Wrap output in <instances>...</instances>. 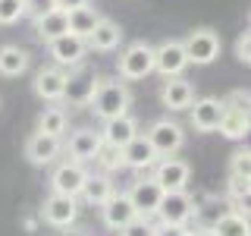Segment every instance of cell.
<instances>
[{"mask_svg": "<svg viewBox=\"0 0 251 236\" xmlns=\"http://www.w3.org/2000/svg\"><path fill=\"white\" fill-rule=\"evenodd\" d=\"M88 107L94 110V117H100V120L129 114L132 91H129V85H126V82H120V79H98V82H94Z\"/></svg>", "mask_w": 251, "mask_h": 236, "instance_id": "6da1fadb", "label": "cell"}, {"mask_svg": "<svg viewBox=\"0 0 251 236\" xmlns=\"http://www.w3.org/2000/svg\"><path fill=\"white\" fill-rule=\"evenodd\" d=\"M154 73V47L145 41L129 44L120 54V79H129V82H138V79Z\"/></svg>", "mask_w": 251, "mask_h": 236, "instance_id": "7a4b0ae2", "label": "cell"}, {"mask_svg": "<svg viewBox=\"0 0 251 236\" xmlns=\"http://www.w3.org/2000/svg\"><path fill=\"white\" fill-rule=\"evenodd\" d=\"M195 211H198V205L185 189H170V192H163L154 217H160V224H188Z\"/></svg>", "mask_w": 251, "mask_h": 236, "instance_id": "3957f363", "label": "cell"}, {"mask_svg": "<svg viewBox=\"0 0 251 236\" xmlns=\"http://www.w3.org/2000/svg\"><path fill=\"white\" fill-rule=\"evenodd\" d=\"M182 47H185L188 63H195V66H207V63H214L220 57V35L214 29H195L192 35L182 41Z\"/></svg>", "mask_w": 251, "mask_h": 236, "instance_id": "277c9868", "label": "cell"}, {"mask_svg": "<svg viewBox=\"0 0 251 236\" xmlns=\"http://www.w3.org/2000/svg\"><path fill=\"white\" fill-rule=\"evenodd\" d=\"M223 104H226V114H223V120H220L217 129L232 142L245 139L248 136V94L235 91L229 101H223Z\"/></svg>", "mask_w": 251, "mask_h": 236, "instance_id": "5b68a950", "label": "cell"}, {"mask_svg": "<svg viewBox=\"0 0 251 236\" xmlns=\"http://www.w3.org/2000/svg\"><path fill=\"white\" fill-rule=\"evenodd\" d=\"M145 136H148V142L154 145V151L160 154V157L176 154L179 148L185 145V129L179 123H173V120H157V123H151V129H148Z\"/></svg>", "mask_w": 251, "mask_h": 236, "instance_id": "8992f818", "label": "cell"}, {"mask_svg": "<svg viewBox=\"0 0 251 236\" xmlns=\"http://www.w3.org/2000/svg\"><path fill=\"white\" fill-rule=\"evenodd\" d=\"M126 195H129V202H132V208H135L138 217H154L157 205L163 199V189H160V183H157L154 177H145V179H135Z\"/></svg>", "mask_w": 251, "mask_h": 236, "instance_id": "52a82bcc", "label": "cell"}, {"mask_svg": "<svg viewBox=\"0 0 251 236\" xmlns=\"http://www.w3.org/2000/svg\"><path fill=\"white\" fill-rule=\"evenodd\" d=\"M47 51H50V57H53V63H57V66H75V63L85 60L88 44H85V38H78V35H73V31H66V35L47 41Z\"/></svg>", "mask_w": 251, "mask_h": 236, "instance_id": "ba28073f", "label": "cell"}, {"mask_svg": "<svg viewBox=\"0 0 251 236\" xmlns=\"http://www.w3.org/2000/svg\"><path fill=\"white\" fill-rule=\"evenodd\" d=\"M185 66H188V57H185L182 41H163L160 47H154V69H157L163 79L182 76Z\"/></svg>", "mask_w": 251, "mask_h": 236, "instance_id": "9c48e42d", "label": "cell"}, {"mask_svg": "<svg viewBox=\"0 0 251 236\" xmlns=\"http://www.w3.org/2000/svg\"><path fill=\"white\" fill-rule=\"evenodd\" d=\"M188 110H192V126L198 132H217V126L226 114V104L220 98H195Z\"/></svg>", "mask_w": 251, "mask_h": 236, "instance_id": "30bf717a", "label": "cell"}, {"mask_svg": "<svg viewBox=\"0 0 251 236\" xmlns=\"http://www.w3.org/2000/svg\"><path fill=\"white\" fill-rule=\"evenodd\" d=\"M188 177H192V170H188L185 161H179V157H173V154L157 157V164H154V179L160 183L163 192H170V189H185Z\"/></svg>", "mask_w": 251, "mask_h": 236, "instance_id": "8fae6325", "label": "cell"}, {"mask_svg": "<svg viewBox=\"0 0 251 236\" xmlns=\"http://www.w3.org/2000/svg\"><path fill=\"white\" fill-rule=\"evenodd\" d=\"M120 154H123V167H129V170H148V167H154L157 164V154L154 151V145L148 142V136H132L126 145L120 148Z\"/></svg>", "mask_w": 251, "mask_h": 236, "instance_id": "7c38bea8", "label": "cell"}, {"mask_svg": "<svg viewBox=\"0 0 251 236\" xmlns=\"http://www.w3.org/2000/svg\"><path fill=\"white\" fill-rule=\"evenodd\" d=\"M78 214V202H75V195H60V192H50V199L44 202V208H41V217L47 220L50 227H73V220Z\"/></svg>", "mask_w": 251, "mask_h": 236, "instance_id": "4fadbf2b", "label": "cell"}, {"mask_svg": "<svg viewBox=\"0 0 251 236\" xmlns=\"http://www.w3.org/2000/svg\"><path fill=\"white\" fill-rule=\"evenodd\" d=\"M94 82H98V76L91 69H85L82 63H75V73H69L66 85H63V101H69V104H88Z\"/></svg>", "mask_w": 251, "mask_h": 236, "instance_id": "5bb4252c", "label": "cell"}, {"mask_svg": "<svg viewBox=\"0 0 251 236\" xmlns=\"http://www.w3.org/2000/svg\"><path fill=\"white\" fill-rule=\"evenodd\" d=\"M63 151V139L60 136H47V132H35L25 142V157L35 167H44V164H53L57 154Z\"/></svg>", "mask_w": 251, "mask_h": 236, "instance_id": "9a60e30c", "label": "cell"}, {"mask_svg": "<svg viewBox=\"0 0 251 236\" xmlns=\"http://www.w3.org/2000/svg\"><path fill=\"white\" fill-rule=\"evenodd\" d=\"M85 177H88V170H85L78 161H66V164H60V167L53 170L50 189L60 192V195H75V199H78V189H82Z\"/></svg>", "mask_w": 251, "mask_h": 236, "instance_id": "2e32d148", "label": "cell"}, {"mask_svg": "<svg viewBox=\"0 0 251 236\" xmlns=\"http://www.w3.org/2000/svg\"><path fill=\"white\" fill-rule=\"evenodd\" d=\"M100 217H104V224L110 227V230H120V227H126L132 217H138V214H135V208H132L129 195L113 189V195L100 205Z\"/></svg>", "mask_w": 251, "mask_h": 236, "instance_id": "e0dca14e", "label": "cell"}, {"mask_svg": "<svg viewBox=\"0 0 251 236\" xmlns=\"http://www.w3.org/2000/svg\"><path fill=\"white\" fill-rule=\"evenodd\" d=\"M100 145H104V139H100L98 129H75L73 136H69L66 151H69V157H73V161L85 164V161H94V157H98Z\"/></svg>", "mask_w": 251, "mask_h": 236, "instance_id": "ac0fdd59", "label": "cell"}, {"mask_svg": "<svg viewBox=\"0 0 251 236\" xmlns=\"http://www.w3.org/2000/svg\"><path fill=\"white\" fill-rule=\"evenodd\" d=\"M132 136H138L135 117L120 114V117H110V120H104V129H100V139H104V145H110V148H123Z\"/></svg>", "mask_w": 251, "mask_h": 236, "instance_id": "d6986e66", "label": "cell"}, {"mask_svg": "<svg viewBox=\"0 0 251 236\" xmlns=\"http://www.w3.org/2000/svg\"><path fill=\"white\" fill-rule=\"evenodd\" d=\"M123 41V29L116 26L113 19H104L100 16L98 19V26L91 29V35L85 38V44H88V51H100V54H107V51H116Z\"/></svg>", "mask_w": 251, "mask_h": 236, "instance_id": "ffe728a7", "label": "cell"}, {"mask_svg": "<svg viewBox=\"0 0 251 236\" xmlns=\"http://www.w3.org/2000/svg\"><path fill=\"white\" fill-rule=\"evenodd\" d=\"M160 101H163V107H170V110H188V104L195 101L192 82H185L182 76H170L167 85H163V91H160Z\"/></svg>", "mask_w": 251, "mask_h": 236, "instance_id": "44dd1931", "label": "cell"}, {"mask_svg": "<svg viewBox=\"0 0 251 236\" xmlns=\"http://www.w3.org/2000/svg\"><path fill=\"white\" fill-rule=\"evenodd\" d=\"M63 85H66V73L60 66H47L35 76V94L41 101H63Z\"/></svg>", "mask_w": 251, "mask_h": 236, "instance_id": "7402d4cb", "label": "cell"}, {"mask_svg": "<svg viewBox=\"0 0 251 236\" xmlns=\"http://www.w3.org/2000/svg\"><path fill=\"white\" fill-rule=\"evenodd\" d=\"M35 31H38V38H41L44 44L53 41V38H60V35H66V31H69V13L60 10V6L47 10L44 16L35 19Z\"/></svg>", "mask_w": 251, "mask_h": 236, "instance_id": "603a6c76", "label": "cell"}, {"mask_svg": "<svg viewBox=\"0 0 251 236\" xmlns=\"http://www.w3.org/2000/svg\"><path fill=\"white\" fill-rule=\"evenodd\" d=\"M78 195H82L88 205H94V208H100V205L113 195V183H110L107 173H88L85 183H82V189H78Z\"/></svg>", "mask_w": 251, "mask_h": 236, "instance_id": "cb8c5ba5", "label": "cell"}, {"mask_svg": "<svg viewBox=\"0 0 251 236\" xmlns=\"http://www.w3.org/2000/svg\"><path fill=\"white\" fill-rule=\"evenodd\" d=\"M210 236H248V214L239 211H223L214 224H210Z\"/></svg>", "mask_w": 251, "mask_h": 236, "instance_id": "d4e9b609", "label": "cell"}, {"mask_svg": "<svg viewBox=\"0 0 251 236\" xmlns=\"http://www.w3.org/2000/svg\"><path fill=\"white\" fill-rule=\"evenodd\" d=\"M25 69H28V54L22 47H16V44L0 47V76L16 79V76L25 73Z\"/></svg>", "mask_w": 251, "mask_h": 236, "instance_id": "484cf974", "label": "cell"}, {"mask_svg": "<svg viewBox=\"0 0 251 236\" xmlns=\"http://www.w3.org/2000/svg\"><path fill=\"white\" fill-rule=\"evenodd\" d=\"M66 13H69V31L78 35V38H88L91 29L98 26V19H100V13L94 10V6H88V3L75 6V10H66Z\"/></svg>", "mask_w": 251, "mask_h": 236, "instance_id": "4316f807", "label": "cell"}, {"mask_svg": "<svg viewBox=\"0 0 251 236\" xmlns=\"http://www.w3.org/2000/svg\"><path fill=\"white\" fill-rule=\"evenodd\" d=\"M38 132H47V136H63L66 132V110L60 107H47L38 120Z\"/></svg>", "mask_w": 251, "mask_h": 236, "instance_id": "83f0119b", "label": "cell"}, {"mask_svg": "<svg viewBox=\"0 0 251 236\" xmlns=\"http://www.w3.org/2000/svg\"><path fill=\"white\" fill-rule=\"evenodd\" d=\"M25 16V0H0V26H13Z\"/></svg>", "mask_w": 251, "mask_h": 236, "instance_id": "f1b7e54d", "label": "cell"}, {"mask_svg": "<svg viewBox=\"0 0 251 236\" xmlns=\"http://www.w3.org/2000/svg\"><path fill=\"white\" fill-rule=\"evenodd\" d=\"M120 236H154V224L148 217H132L126 227H120L116 230Z\"/></svg>", "mask_w": 251, "mask_h": 236, "instance_id": "f546056e", "label": "cell"}, {"mask_svg": "<svg viewBox=\"0 0 251 236\" xmlns=\"http://www.w3.org/2000/svg\"><path fill=\"white\" fill-rule=\"evenodd\" d=\"M226 189H229V195H232L235 202H248L251 183H248V177H235V173H229V183H226Z\"/></svg>", "mask_w": 251, "mask_h": 236, "instance_id": "4dcf8cb0", "label": "cell"}, {"mask_svg": "<svg viewBox=\"0 0 251 236\" xmlns=\"http://www.w3.org/2000/svg\"><path fill=\"white\" fill-rule=\"evenodd\" d=\"M229 173H235V177H248V179H251V154H248V148H242V151L232 154Z\"/></svg>", "mask_w": 251, "mask_h": 236, "instance_id": "1f68e13d", "label": "cell"}, {"mask_svg": "<svg viewBox=\"0 0 251 236\" xmlns=\"http://www.w3.org/2000/svg\"><path fill=\"white\" fill-rule=\"evenodd\" d=\"M53 0H25V16H31V19H38V16H44L47 10H53Z\"/></svg>", "mask_w": 251, "mask_h": 236, "instance_id": "d6a6232c", "label": "cell"}, {"mask_svg": "<svg viewBox=\"0 0 251 236\" xmlns=\"http://www.w3.org/2000/svg\"><path fill=\"white\" fill-rule=\"evenodd\" d=\"M235 57L245 63V66L251 63V35H248V31H242L239 41H235Z\"/></svg>", "mask_w": 251, "mask_h": 236, "instance_id": "836d02e7", "label": "cell"}, {"mask_svg": "<svg viewBox=\"0 0 251 236\" xmlns=\"http://www.w3.org/2000/svg\"><path fill=\"white\" fill-rule=\"evenodd\" d=\"M154 236H188L185 224H160L154 227Z\"/></svg>", "mask_w": 251, "mask_h": 236, "instance_id": "e575fe53", "label": "cell"}, {"mask_svg": "<svg viewBox=\"0 0 251 236\" xmlns=\"http://www.w3.org/2000/svg\"><path fill=\"white\" fill-rule=\"evenodd\" d=\"M53 3L60 6V10H75V6H82V3H88V0H53Z\"/></svg>", "mask_w": 251, "mask_h": 236, "instance_id": "d590c367", "label": "cell"}, {"mask_svg": "<svg viewBox=\"0 0 251 236\" xmlns=\"http://www.w3.org/2000/svg\"><path fill=\"white\" fill-rule=\"evenodd\" d=\"M60 236H88V230H69V227H63Z\"/></svg>", "mask_w": 251, "mask_h": 236, "instance_id": "8d00e7d4", "label": "cell"}, {"mask_svg": "<svg viewBox=\"0 0 251 236\" xmlns=\"http://www.w3.org/2000/svg\"><path fill=\"white\" fill-rule=\"evenodd\" d=\"M188 236H210V233H188Z\"/></svg>", "mask_w": 251, "mask_h": 236, "instance_id": "74e56055", "label": "cell"}]
</instances>
